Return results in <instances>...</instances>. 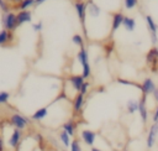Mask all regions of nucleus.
Segmentation results:
<instances>
[{
	"label": "nucleus",
	"mask_w": 158,
	"mask_h": 151,
	"mask_svg": "<svg viewBox=\"0 0 158 151\" xmlns=\"http://www.w3.org/2000/svg\"><path fill=\"white\" fill-rule=\"evenodd\" d=\"M156 83L153 82V79H151V78H146L143 82H142V84H141V90H142V93L143 94H152L154 90H156Z\"/></svg>",
	"instance_id": "nucleus-10"
},
{
	"label": "nucleus",
	"mask_w": 158,
	"mask_h": 151,
	"mask_svg": "<svg viewBox=\"0 0 158 151\" xmlns=\"http://www.w3.org/2000/svg\"><path fill=\"white\" fill-rule=\"evenodd\" d=\"M138 106H139V101H137V100H135V99L127 100L126 108H127V111H128L130 114H133V113L138 111Z\"/></svg>",
	"instance_id": "nucleus-21"
},
{
	"label": "nucleus",
	"mask_w": 158,
	"mask_h": 151,
	"mask_svg": "<svg viewBox=\"0 0 158 151\" xmlns=\"http://www.w3.org/2000/svg\"><path fill=\"white\" fill-rule=\"evenodd\" d=\"M36 2V0H21L20 2H19V9H20V11L21 10H27L30 6H32L33 4Z\"/></svg>",
	"instance_id": "nucleus-23"
},
{
	"label": "nucleus",
	"mask_w": 158,
	"mask_h": 151,
	"mask_svg": "<svg viewBox=\"0 0 158 151\" xmlns=\"http://www.w3.org/2000/svg\"><path fill=\"white\" fill-rule=\"evenodd\" d=\"M0 10L6 14V12H10V5L5 1V0H0Z\"/></svg>",
	"instance_id": "nucleus-29"
},
{
	"label": "nucleus",
	"mask_w": 158,
	"mask_h": 151,
	"mask_svg": "<svg viewBox=\"0 0 158 151\" xmlns=\"http://www.w3.org/2000/svg\"><path fill=\"white\" fill-rule=\"evenodd\" d=\"M72 41H73V43H74V45L79 46L80 48H83V47H84V40H83V37H81L80 35L75 33V35L72 37Z\"/></svg>",
	"instance_id": "nucleus-24"
},
{
	"label": "nucleus",
	"mask_w": 158,
	"mask_h": 151,
	"mask_svg": "<svg viewBox=\"0 0 158 151\" xmlns=\"http://www.w3.org/2000/svg\"><path fill=\"white\" fill-rule=\"evenodd\" d=\"M44 1H46V0H36V2H35V4H36V5H41V4H43Z\"/></svg>",
	"instance_id": "nucleus-35"
},
{
	"label": "nucleus",
	"mask_w": 158,
	"mask_h": 151,
	"mask_svg": "<svg viewBox=\"0 0 158 151\" xmlns=\"http://www.w3.org/2000/svg\"><path fill=\"white\" fill-rule=\"evenodd\" d=\"M117 82L120 84H123V85H133V87H137V88L141 89V85L139 84H137L135 82H131V80H127V79H123V78H117Z\"/></svg>",
	"instance_id": "nucleus-27"
},
{
	"label": "nucleus",
	"mask_w": 158,
	"mask_h": 151,
	"mask_svg": "<svg viewBox=\"0 0 158 151\" xmlns=\"http://www.w3.org/2000/svg\"><path fill=\"white\" fill-rule=\"evenodd\" d=\"M9 98H10V93L9 92H0V104H6L9 101Z\"/></svg>",
	"instance_id": "nucleus-28"
},
{
	"label": "nucleus",
	"mask_w": 158,
	"mask_h": 151,
	"mask_svg": "<svg viewBox=\"0 0 158 151\" xmlns=\"http://www.w3.org/2000/svg\"><path fill=\"white\" fill-rule=\"evenodd\" d=\"M146 22H147V27H148V31H149V35H151V41L153 43V46L158 42V36H157V31H158V26L157 24L154 22L153 17L147 15L146 16Z\"/></svg>",
	"instance_id": "nucleus-5"
},
{
	"label": "nucleus",
	"mask_w": 158,
	"mask_h": 151,
	"mask_svg": "<svg viewBox=\"0 0 158 151\" xmlns=\"http://www.w3.org/2000/svg\"><path fill=\"white\" fill-rule=\"evenodd\" d=\"M59 140H60V142H62L65 147H70V144H72L70 136H69L64 130H62V131L59 132Z\"/></svg>",
	"instance_id": "nucleus-22"
},
{
	"label": "nucleus",
	"mask_w": 158,
	"mask_h": 151,
	"mask_svg": "<svg viewBox=\"0 0 158 151\" xmlns=\"http://www.w3.org/2000/svg\"><path fill=\"white\" fill-rule=\"evenodd\" d=\"M80 137L84 141V144H86L88 146H93L95 142V139H96V134L91 130H81Z\"/></svg>",
	"instance_id": "nucleus-9"
},
{
	"label": "nucleus",
	"mask_w": 158,
	"mask_h": 151,
	"mask_svg": "<svg viewBox=\"0 0 158 151\" xmlns=\"http://www.w3.org/2000/svg\"><path fill=\"white\" fill-rule=\"evenodd\" d=\"M90 151H101V150H99V149H96V147H91Z\"/></svg>",
	"instance_id": "nucleus-36"
},
{
	"label": "nucleus",
	"mask_w": 158,
	"mask_h": 151,
	"mask_svg": "<svg viewBox=\"0 0 158 151\" xmlns=\"http://www.w3.org/2000/svg\"><path fill=\"white\" fill-rule=\"evenodd\" d=\"M146 97H147L146 94H142V97L139 99V106H138V111H139L143 125H146L147 119H148V111H147V106H146Z\"/></svg>",
	"instance_id": "nucleus-11"
},
{
	"label": "nucleus",
	"mask_w": 158,
	"mask_h": 151,
	"mask_svg": "<svg viewBox=\"0 0 158 151\" xmlns=\"http://www.w3.org/2000/svg\"><path fill=\"white\" fill-rule=\"evenodd\" d=\"M100 12H101V10H100V7L94 2V1H89L88 2V14L90 15V16H93V17H98L99 15H100Z\"/></svg>",
	"instance_id": "nucleus-18"
},
{
	"label": "nucleus",
	"mask_w": 158,
	"mask_h": 151,
	"mask_svg": "<svg viewBox=\"0 0 158 151\" xmlns=\"http://www.w3.org/2000/svg\"><path fill=\"white\" fill-rule=\"evenodd\" d=\"M70 151H81V146H80V142L78 139H74L72 140V144H70Z\"/></svg>",
	"instance_id": "nucleus-26"
},
{
	"label": "nucleus",
	"mask_w": 158,
	"mask_h": 151,
	"mask_svg": "<svg viewBox=\"0 0 158 151\" xmlns=\"http://www.w3.org/2000/svg\"><path fill=\"white\" fill-rule=\"evenodd\" d=\"M10 124H11L15 129L22 130V129H25V127L30 124V119L26 118V116H23V115H21V114L15 113V114H12V115L10 116Z\"/></svg>",
	"instance_id": "nucleus-3"
},
{
	"label": "nucleus",
	"mask_w": 158,
	"mask_h": 151,
	"mask_svg": "<svg viewBox=\"0 0 158 151\" xmlns=\"http://www.w3.org/2000/svg\"><path fill=\"white\" fill-rule=\"evenodd\" d=\"M16 16H17V25L19 26L25 24V22H31V20H32V15L28 10H21L16 14Z\"/></svg>",
	"instance_id": "nucleus-13"
},
{
	"label": "nucleus",
	"mask_w": 158,
	"mask_h": 151,
	"mask_svg": "<svg viewBox=\"0 0 158 151\" xmlns=\"http://www.w3.org/2000/svg\"><path fill=\"white\" fill-rule=\"evenodd\" d=\"M0 151H5V144H4V139L0 136Z\"/></svg>",
	"instance_id": "nucleus-33"
},
{
	"label": "nucleus",
	"mask_w": 158,
	"mask_h": 151,
	"mask_svg": "<svg viewBox=\"0 0 158 151\" xmlns=\"http://www.w3.org/2000/svg\"><path fill=\"white\" fill-rule=\"evenodd\" d=\"M12 38H14L12 32H10L7 30H4V28L0 31V46H5L6 43L12 42Z\"/></svg>",
	"instance_id": "nucleus-16"
},
{
	"label": "nucleus",
	"mask_w": 158,
	"mask_h": 151,
	"mask_svg": "<svg viewBox=\"0 0 158 151\" xmlns=\"http://www.w3.org/2000/svg\"><path fill=\"white\" fill-rule=\"evenodd\" d=\"M1 24H2L4 30H7V31L12 32V31L19 26V25H17V16H16V14L12 12V11L6 12V14H2Z\"/></svg>",
	"instance_id": "nucleus-2"
},
{
	"label": "nucleus",
	"mask_w": 158,
	"mask_h": 151,
	"mask_svg": "<svg viewBox=\"0 0 158 151\" xmlns=\"http://www.w3.org/2000/svg\"><path fill=\"white\" fill-rule=\"evenodd\" d=\"M68 82L70 83V85H72V88L75 90V92H78L79 93V90H80V88H81V85L84 84V78H83V76L80 74H73V76H70L69 78H68Z\"/></svg>",
	"instance_id": "nucleus-7"
},
{
	"label": "nucleus",
	"mask_w": 158,
	"mask_h": 151,
	"mask_svg": "<svg viewBox=\"0 0 158 151\" xmlns=\"http://www.w3.org/2000/svg\"><path fill=\"white\" fill-rule=\"evenodd\" d=\"M47 114H48V109H47L46 106H43V108L37 109V110L32 114L31 119L35 120V121H41V120H43V119L47 116Z\"/></svg>",
	"instance_id": "nucleus-17"
},
{
	"label": "nucleus",
	"mask_w": 158,
	"mask_h": 151,
	"mask_svg": "<svg viewBox=\"0 0 158 151\" xmlns=\"http://www.w3.org/2000/svg\"><path fill=\"white\" fill-rule=\"evenodd\" d=\"M146 62H147V64L151 66L152 68H153V66H156V64L158 63V48H157V47L153 46V47L147 52V54H146Z\"/></svg>",
	"instance_id": "nucleus-8"
},
{
	"label": "nucleus",
	"mask_w": 158,
	"mask_h": 151,
	"mask_svg": "<svg viewBox=\"0 0 158 151\" xmlns=\"http://www.w3.org/2000/svg\"><path fill=\"white\" fill-rule=\"evenodd\" d=\"M74 7L77 10V14H78V17L84 27V31L86 33V28H85V16H86V12H88V2L85 1H75L74 2Z\"/></svg>",
	"instance_id": "nucleus-4"
},
{
	"label": "nucleus",
	"mask_w": 158,
	"mask_h": 151,
	"mask_svg": "<svg viewBox=\"0 0 158 151\" xmlns=\"http://www.w3.org/2000/svg\"><path fill=\"white\" fill-rule=\"evenodd\" d=\"M77 58L79 61V63L81 64V76L84 79L89 78L90 74H91V68H90V64H89V56H88V51L83 47L79 50L78 54H77Z\"/></svg>",
	"instance_id": "nucleus-1"
},
{
	"label": "nucleus",
	"mask_w": 158,
	"mask_h": 151,
	"mask_svg": "<svg viewBox=\"0 0 158 151\" xmlns=\"http://www.w3.org/2000/svg\"><path fill=\"white\" fill-rule=\"evenodd\" d=\"M123 17H125V16H123L121 12H115V14L112 15V22H111V31H112V33L122 25Z\"/></svg>",
	"instance_id": "nucleus-14"
},
{
	"label": "nucleus",
	"mask_w": 158,
	"mask_h": 151,
	"mask_svg": "<svg viewBox=\"0 0 158 151\" xmlns=\"http://www.w3.org/2000/svg\"><path fill=\"white\" fill-rule=\"evenodd\" d=\"M152 120H153V123H158V106L154 109V113L152 115Z\"/></svg>",
	"instance_id": "nucleus-32"
},
{
	"label": "nucleus",
	"mask_w": 158,
	"mask_h": 151,
	"mask_svg": "<svg viewBox=\"0 0 158 151\" xmlns=\"http://www.w3.org/2000/svg\"><path fill=\"white\" fill-rule=\"evenodd\" d=\"M42 27H43V22H42V21H38V22H36V24H32V28H33L35 31H41Z\"/></svg>",
	"instance_id": "nucleus-31"
},
{
	"label": "nucleus",
	"mask_w": 158,
	"mask_h": 151,
	"mask_svg": "<svg viewBox=\"0 0 158 151\" xmlns=\"http://www.w3.org/2000/svg\"><path fill=\"white\" fill-rule=\"evenodd\" d=\"M84 101H85V98H84L83 94L78 93V94L74 97V99H73V109H74L75 113H79V111L83 109Z\"/></svg>",
	"instance_id": "nucleus-15"
},
{
	"label": "nucleus",
	"mask_w": 158,
	"mask_h": 151,
	"mask_svg": "<svg viewBox=\"0 0 158 151\" xmlns=\"http://www.w3.org/2000/svg\"><path fill=\"white\" fill-rule=\"evenodd\" d=\"M123 27L127 30V31H133L136 28V20L133 17H130V16H125L123 17V22H122Z\"/></svg>",
	"instance_id": "nucleus-19"
},
{
	"label": "nucleus",
	"mask_w": 158,
	"mask_h": 151,
	"mask_svg": "<svg viewBox=\"0 0 158 151\" xmlns=\"http://www.w3.org/2000/svg\"><path fill=\"white\" fill-rule=\"evenodd\" d=\"M62 129H63L70 137L74 136V134H75V124H74L73 120H68V121H65V123L63 124Z\"/></svg>",
	"instance_id": "nucleus-20"
},
{
	"label": "nucleus",
	"mask_w": 158,
	"mask_h": 151,
	"mask_svg": "<svg viewBox=\"0 0 158 151\" xmlns=\"http://www.w3.org/2000/svg\"><path fill=\"white\" fill-rule=\"evenodd\" d=\"M20 141H21V130L14 129L12 132H11V135H10V137H9V145H10V147L16 149L19 146Z\"/></svg>",
	"instance_id": "nucleus-12"
},
{
	"label": "nucleus",
	"mask_w": 158,
	"mask_h": 151,
	"mask_svg": "<svg viewBox=\"0 0 158 151\" xmlns=\"http://www.w3.org/2000/svg\"><path fill=\"white\" fill-rule=\"evenodd\" d=\"M157 134H158V123H153V124L151 125V127H149L148 136H147V147H148V149H151V147L154 146Z\"/></svg>",
	"instance_id": "nucleus-6"
},
{
	"label": "nucleus",
	"mask_w": 158,
	"mask_h": 151,
	"mask_svg": "<svg viewBox=\"0 0 158 151\" xmlns=\"http://www.w3.org/2000/svg\"><path fill=\"white\" fill-rule=\"evenodd\" d=\"M137 4H138V0H123V6L127 10H131V9L136 7Z\"/></svg>",
	"instance_id": "nucleus-25"
},
{
	"label": "nucleus",
	"mask_w": 158,
	"mask_h": 151,
	"mask_svg": "<svg viewBox=\"0 0 158 151\" xmlns=\"http://www.w3.org/2000/svg\"><path fill=\"white\" fill-rule=\"evenodd\" d=\"M88 89H89V83H88V82H84V84L81 85V88H80L79 93H80V94H83V95H85V94L88 93Z\"/></svg>",
	"instance_id": "nucleus-30"
},
{
	"label": "nucleus",
	"mask_w": 158,
	"mask_h": 151,
	"mask_svg": "<svg viewBox=\"0 0 158 151\" xmlns=\"http://www.w3.org/2000/svg\"><path fill=\"white\" fill-rule=\"evenodd\" d=\"M152 94H153V98H154V100L158 103V88H156V90H154Z\"/></svg>",
	"instance_id": "nucleus-34"
}]
</instances>
